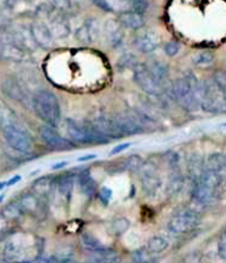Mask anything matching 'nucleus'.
Segmentation results:
<instances>
[{"mask_svg":"<svg viewBox=\"0 0 226 263\" xmlns=\"http://www.w3.org/2000/svg\"><path fill=\"white\" fill-rule=\"evenodd\" d=\"M33 109L37 116L45 123V125L58 126L61 124L62 114L56 96L48 90H37L32 98Z\"/></svg>","mask_w":226,"mask_h":263,"instance_id":"nucleus-1","label":"nucleus"},{"mask_svg":"<svg viewBox=\"0 0 226 263\" xmlns=\"http://www.w3.org/2000/svg\"><path fill=\"white\" fill-rule=\"evenodd\" d=\"M62 128V136L65 138L72 142L75 146H81V145H100L107 144L109 140L101 137L98 132L91 126V124H81L77 123L71 119L63 120L60 124Z\"/></svg>","mask_w":226,"mask_h":263,"instance_id":"nucleus-2","label":"nucleus"},{"mask_svg":"<svg viewBox=\"0 0 226 263\" xmlns=\"http://www.w3.org/2000/svg\"><path fill=\"white\" fill-rule=\"evenodd\" d=\"M36 251V254L41 257V245L40 238H37L32 245H29V237L21 233L9 234L6 237V242L2 248V255L7 260L12 263H18L21 260H27L28 251Z\"/></svg>","mask_w":226,"mask_h":263,"instance_id":"nucleus-3","label":"nucleus"},{"mask_svg":"<svg viewBox=\"0 0 226 263\" xmlns=\"http://www.w3.org/2000/svg\"><path fill=\"white\" fill-rule=\"evenodd\" d=\"M2 128V133H3L6 142L21 154H27L33 150V138L32 136L28 133L27 129L21 125L20 121H15V123L7 124V125L0 126Z\"/></svg>","mask_w":226,"mask_h":263,"instance_id":"nucleus-4","label":"nucleus"},{"mask_svg":"<svg viewBox=\"0 0 226 263\" xmlns=\"http://www.w3.org/2000/svg\"><path fill=\"white\" fill-rule=\"evenodd\" d=\"M200 218H201L200 213L196 210L190 208V206H183L171 216L167 222V229L170 233L175 234V236H182V234L194 230L199 225Z\"/></svg>","mask_w":226,"mask_h":263,"instance_id":"nucleus-5","label":"nucleus"},{"mask_svg":"<svg viewBox=\"0 0 226 263\" xmlns=\"http://www.w3.org/2000/svg\"><path fill=\"white\" fill-rule=\"evenodd\" d=\"M17 203L24 215H29L36 220H44L48 216V201H45L32 191L20 195Z\"/></svg>","mask_w":226,"mask_h":263,"instance_id":"nucleus-6","label":"nucleus"},{"mask_svg":"<svg viewBox=\"0 0 226 263\" xmlns=\"http://www.w3.org/2000/svg\"><path fill=\"white\" fill-rule=\"evenodd\" d=\"M133 74L134 82H136L141 90H142L143 92L147 93V95L159 98V96H162L164 93L163 87L155 81V78L150 74V71L147 70L145 63H138V65L133 69Z\"/></svg>","mask_w":226,"mask_h":263,"instance_id":"nucleus-7","label":"nucleus"},{"mask_svg":"<svg viewBox=\"0 0 226 263\" xmlns=\"http://www.w3.org/2000/svg\"><path fill=\"white\" fill-rule=\"evenodd\" d=\"M138 174L143 192L147 196H155L162 185V179L158 174L157 166L153 162H143Z\"/></svg>","mask_w":226,"mask_h":263,"instance_id":"nucleus-8","label":"nucleus"},{"mask_svg":"<svg viewBox=\"0 0 226 263\" xmlns=\"http://www.w3.org/2000/svg\"><path fill=\"white\" fill-rule=\"evenodd\" d=\"M39 133L42 142L51 150H60V152H63V150H70L77 147L72 142H70L67 138L63 137L54 126L42 125L41 128L39 129Z\"/></svg>","mask_w":226,"mask_h":263,"instance_id":"nucleus-9","label":"nucleus"},{"mask_svg":"<svg viewBox=\"0 0 226 263\" xmlns=\"http://www.w3.org/2000/svg\"><path fill=\"white\" fill-rule=\"evenodd\" d=\"M91 126L98 132L101 137L107 138V140H117V138L125 137L120 126L117 125L115 117H107V116H99L92 119L91 121Z\"/></svg>","mask_w":226,"mask_h":263,"instance_id":"nucleus-10","label":"nucleus"},{"mask_svg":"<svg viewBox=\"0 0 226 263\" xmlns=\"http://www.w3.org/2000/svg\"><path fill=\"white\" fill-rule=\"evenodd\" d=\"M103 34L105 37L108 45L113 49H117L125 41V32L124 27L120 24L117 18H108L103 25Z\"/></svg>","mask_w":226,"mask_h":263,"instance_id":"nucleus-11","label":"nucleus"},{"mask_svg":"<svg viewBox=\"0 0 226 263\" xmlns=\"http://www.w3.org/2000/svg\"><path fill=\"white\" fill-rule=\"evenodd\" d=\"M30 32H32V36L36 45L39 48L45 49V50H49L54 46V37L51 34L50 29L48 28V25L45 24L44 21L37 20L33 21L30 24Z\"/></svg>","mask_w":226,"mask_h":263,"instance_id":"nucleus-12","label":"nucleus"},{"mask_svg":"<svg viewBox=\"0 0 226 263\" xmlns=\"http://www.w3.org/2000/svg\"><path fill=\"white\" fill-rule=\"evenodd\" d=\"M159 44H161V37L158 36V33L154 30H145L142 33H138L133 40V45L142 54H150L155 51Z\"/></svg>","mask_w":226,"mask_h":263,"instance_id":"nucleus-13","label":"nucleus"},{"mask_svg":"<svg viewBox=\"0 0 226 263\" xmlns=\"http://www.w3.org/2000/svg\"><path fill=\"white\" fill-rule=\"evenodd\" d=\"M218 190L212 189L209 185L204 184L200 180L192 182V190H191V199L197 205H208L213 201V199L217 195Z\"/></svg>","mask_w":226,"mask_h":263,"instance_id":"nucleus-14","label":"nucleus"},{"mask_svg":"<svg viewBox=\"0 0 226 263\" xmlns=\"http://www.w3.org/2000/svg\"><path fill=\"white\" fill-rule=\"evenodd\" d=\"M30 189H32L33 194H36L45 201H48L56 189V178L51 177V175H45V177L34 180Z\"/></svg>","mask_w":226,"mask_h":263,"instance_id":"nucleus-15","label":"nucleus"},{"mask_svg":"<svg viewBox=\"0 0 226 263\" xmlns=\"http://www.w3.org/2000/svg\"><path fill=\"white\" fill-rule=\"evenodd\" d=\"M0 58L11 62H24L28 60V51L13 41L0 42Z\"/></svg>","mask_w":226,"mask_h":263,"instance_id":"nucleus-16","label":"nucleus"},{"mask_svg":"<svg viewBox=\"0 0 226 263\" xmlns=\"http://www.w3.org/2000/svg\"><path fill=\"white\" fill-rule=\"evenodd\" d=\"M2 92L7 96V98L16 100V102H24L27 99V92H25L24 87L20 82L13 77H7L2 82Z\"/></svg>","mask_w":226,"mask_h":263,"instance_id":"nucleus-17","label":"nucleus"},{"mask_svg":"<svg viewBox=\"0 0 226 263\" xmlns=\"http://www.w3.org/2000/svg\"><path fill=\"white\" fill-rule=\"evenodd\" d=\"M75 180H77V175L74 173H65L56 178V190L61 196L65 199L66 203L71 201Z\"/></svg>","mask_w":226,"mask_h":263,"instance_id":"nucleus-18","label":"nucleus"},{"mask_svg":"<svg viewBox=\"0 0 226 263\" xmlns=\"http://www.w3.org/2000/svg\"><path fill=\"white\" fill-rule=\"evenodd\" d=\"M204 168L212 173L218 174L222 179L226 178V154L223 153H213L204 161Z\"/></svg>","mask_w":226,"mask_h":263,"instance_id":"nucleus-19","label":"nucleus"},{"mask_svg":"<svg viewBox=\"0 0 226 263\" xmlns=\"http://www.w3.org/2000/svg\"><path fill=\"white\" fill-rule=\"evenodd\" d=\"M147 70L150 71V74L155 78V81L163 87L164 90V83L168 81L170 77V67L167 63H164L161 60H153L149 63H145Z\"/></svg>","mask_w":226,"mask_h":263,"instance_id":"nucleus-20","label":"nucleus"},{"mask_svg":"<svg viewBox=\"0 0 226 263\" xmlns=\"http://www.w3.org/2000/svg\"><path fill=\"white\" fill-rule=\"evenodd\" d=\"M117 20L120 21V24L122 27L130 30H140L141 28L145 27V17H143V15H140V13L134 12V11H130V9L120 13Z\"/></svg>","mask_w":226,"mask_h":263,"instance_id":"nucleus-21","label":"nucleus"},{"mask_svg":"<svg viewBox=\"0 0 226 263\" xmlns=\"http://www.w3.org/2000/svg\"><path fill=\"white\" fill-rule=\"evenodd\" d=\"M77 180L79 183L81 191L87 199H91L98 192V185H96L95 179L92 178L88 170H81L77 175Z\"/></svg>","mask_w":226,"mask_h":263,"instance_id":"nucleus-22","label":"nucleus"},{"mask_svg":"<svg viewBox=\"0 0 226 263\" xmlns=\"http://www.w3.org/2000/svg\"><path fill=\"white\" fill-rule=\"evenodd\" d=\"M184 175L180 170H171L166 184V194L168 197H174L182 192L184 187Z\"/></svg>","mask_w":226,"mask_h":263,"instance_id":"nucleus-23","label":"nucleus"},{"mask_svg":"<svg viewBox=\"0 0 226 263\" xmlns=\"http://www.w3.org/2000/svg\"><path fill=\"white\" fill-rule=\"evenodd\" d=\"M87 263H120V255L113 249L103 248L92 253Z\"/></svg>","mask_w":226,"mask_h":263,"instance_id":"nucleus-24","label":"nucleus"},{"mask_svg":"<svg viewBox=\"0 0 226 263\" xmlns=\"http://www.w3.org/2000/svg\"><path fill=\"white\" fill-rule=\"evenodd\" d=\"M188 174H190V178L192 182L199 179V177L201 175V173L204 171V161L200 156L195 154L190 158L188 161Z\"/></svg>","mask_w":226,"mask_h":263,"instance_id":"nucleus-25","label":"nucleus"},{"mask_svg":"<svg viewBox=\"0 0 226 263\" xmlns=\"http://www.w3.org/2000/svg\"><path fill=\"white\" fill-rule=\"evenodd\" d=\"M131 262L133 263H157L158 255L153 254L147 248H140L131 253Z\"/></svg>","mask_w":226,"mask_h":263,"instance_id":"nucleus-26","label":"nucleus"},{"mask_svg":"<svg viewBox=\"0 0 226 263\" xmlns=\"http://www.w3.org/2000/svg\"><path fill=\"white\" fill-rule=\"evenodd\" d=\"M168 241H167L163 236H153L152 238L147 241L146 248H147L149 251H152L153 254L158 255L161 254V253H163V251H166L167 249H168Z\"/></svg>","mask_w":226,"mask_h":263,"instance_id":"nucleus-27","label":"nucleus"},{"mask_svg":"<svg viewBox=\"0 0 226 263\" xmlns=\"http://www.w3.org/2000/svg\"><path fill=\"white\" fill-rule=\"evenodd\" d=\"M0 215L3 216L4 218H7L8 221H17L18 218L24 215V213H23V211H21L17 201H11V203L7 204L3 210H2Z\"/></svg>","mask_w":226,"mask_h":263,"instance_id":"nucleus-28","label":"nucleus"},{"mask_svg":"<svg viewBox=\"0 0 226 263\" xmlns=\"http://www.w3.org/2000/svg\"><path fill=\"white\" fill-rule=\"evenodd\" d=\"M81 242H82V246H83L86 250L91 251V253H95V251L100 250V249L105 248L103 243L99 241L98 238H96L93 234L91 233H83L81 237Z\"/></svg>","mask_w":226,"mask_h":263,"instance_id":"nucleus-29","label":"nucleus"},{"mask_svg":"<svg viewBox=\"0 0 226 263\" xmlns=\"http://www.w3.org/2000/svg\"><path fill=\"white\" fill-rule=\"evenodd\" d=\"M143 162L145 161L142 159V157H140L138 154H131V156H129L128 158H125L121 162V168L122 171L128 170L131 171V173H138L140 168L142 167Z\"/></svg>","mask_w":226,"mask_h":263,"instance_id":"nucleus-30","label":"nucleus"},{"mask_svg":"<svg viewBox=\"0 0 226 263\" xmlns=\"http://www.w3.org/2000/svg\"><path fill=\"white\" fill-rule=\"evenodd\" d=\"M138 63L140 62H138L137 57H136V54L125 53V54H122L121 57L119 58L116 66L120 71H125V70H129V69L133 70L134 67L138 65Z\"/></svg>","mask_w":226,"mask_h":263,"instance_id":"nucleus-31","label":"nucleus"},{"mask_svg":"<svg viewBox=\"0 0 226 263\" xmlns=\"http://www.w3.org/2000/svg\"><path fill=\"white\" fill-rule=\"evenodd\" d=\"M214 61V53L211 50H201V51H197L192 55V63L195 66H208L211 63H213Z\"/></svg>","mask_w":226,"mask_h":263,"instance_id":"nucleus-32","label":"nucleus"},{"mask_svg":"<svg viewBox=\"0 0 226 263\" xmlns=\"http://www.w3.org/2000/svg\"><path fill=\"white\" fill-rule=\"evenodd\" d=\"M84 24H86L87 29H88L89 37H91V41L96 42L99 39H100L101 34V24L100 21L98 20L96 17H89L84 21Z\"/></svg>","mask_w":226,"mask_h":263,"instance_id":"nucleus-33","label":"nucleus"},{"mask_svg":"<svg viewBox=\"0 0 226 263\" xmlns=\"http://www.w3.org/2000/svg\"><path fill=\"white\" fill-rule=\"evenodd\" d=\"M129 227H130V222L125 217H117L112 221V230L116 236H122L124 233H126Z\"/></svg>","mask_w":226,"mask_h":263,"instance_id":"nucleus-34","label":"nucleus"},{"mask_svg":"<svg viewBox=\"0 0 226 263\" xmlns=\"http://www.w3.org/2000/svg\"><path fill=\"white\" fill-rule=\"evenodd\" d=\"M163 158L167 166L170 167V170H178L179 163H180V157H179V154L175 150H168V152L164 153Z\"/></svg>","mask_w":226,"mask_h":263,"instance_id":"nucleus-35","label":"nucleus"},{"mask_svg":"<svg viewBox=\"0 0 226 263\" xmlns=\"http://www.w3.org/2000/svg\"><path fill=\"white\" fill-rule=\"evenodd\" d=\"M91 2L105 12H113L116 11L121 0H91Z\"/></svg>","mask_w":226,"mask_h":263,"instance_id":"nucleus-36","label":"nucleus"},{"mask_svg":"<svg viewBox=\"0 0 226 263\" xmlns=\"http://www.w3.org/2000/svg\"><path fill=\"white\" fill-rule=\"evenodd\" d=\"M212 79H213L214 84H216L218 90H220V92L226 96V71L225 70H217V71H214L213 78Z\"/></svg>","mask_w":226,"mask_h":263,"instance_id":"nucleus-37","label":"nucleus"},{"mask_svg":"<svg viewBox=\"0 0 226 263\" xmlns=\"http://www.w3.org/2000/svg\"><path fill=\"white\" fill-rule=\"evenodd\" d=\"M75 39L78 40V42H81L83 45H89V44H92L91 41V37H89L88 29H87L86 24H82L81 27L78 28L77 32H75Z\"/></svg>","mask_w":226,"mask_h":263,"instance_id":"nucleus-38","label":"nucleus"},{"mask_svg":"<svg viewBox=\"0 0 226 263\" xmlns=\"http://www.w3.org/2000/svg\"><path fill=\"white\" fill-rule=\"evenodd\" d=\"M129 6H130V11L143 15L149 9V0H131Z\"/></svg>","mask_w":226,"mask_h":263,"instance_id":"nucleus-39","label":"nucleus"},{"mask_svg":"<svg viewBox=\"0 0 226 263\" xmlns=\"http://www.w3.org/2000/svg\"><path fill=\"white\" fill-rule=\"evenodd\" d=\"M49 6L62 13H66L71 9V4L69 0H49Z\"/></svg>","mask_w":226,"mask_h":263,"instance_id":"nucleus-40","label":"nucleus"},{"mask_svg":"<svg viewBox=\"0 0 226 263\" xmlns=\"http://www.w3.org/2000/svg\"><path fill=\"white\" fill-rule=\"evenodd\" d=\"M180 50V44L178 41H168L164 45V53L168 55V57H175L176 54Z\"/></svg>","mask_w":226,"mask_h":263,"instance_id":"nucleus-41","label":"nucleus"},{"mask_svg":"<svg viewBox=\"0 0 226 263\" xmlns=\"http://www.w3.org/2000/svg\"><path fill=\"white\" fill-rule=\"evenodd\" d=\"M112 190L108 189V187H103V189L99 190L98 192V197H99V200L101 201V204H104V205H107L108 203L110 201V199H112Z\"/></svg>","mask_w":226,"mask_h":263,"instance_id":"nucleus-42","label":"nucleus"},{"mask_svg":"<svg viewBox=\"0 0 226 263\" xmlns=\"http://www.w3.org/2000/svg\"><path fill=\"white\" fill-rule=\"evenodd\" d=\"M218 255L221 257V259L226 262V232L221 234L220 239H218Z\"/></svg>","mask_w":226,"mask_h":263,"instance_id":"nucleus-43","label":"nucleus"},{"mask_svg":"<svg viewBox=\"0 0 226 263\" xmlns=\"http://www.w3.org/2000/svg\"><path fill=\"white\" fill-rule=\"evenodd\" d=\"M131 146L130 142H125V144H120L117 145V146H115L112 149V152L109 153V156H116V154H120V153L125 152L126 149H129V147Z\"/></svg>","mask_w":226,"mask_h":263,"instance_id":"nucleus-44","label":"nucleus"},{"mask_svg":"<svg viewBox=\"0 0 226 263\" xmlns=\"http://www.w3.org/2000/svg\"><path fill=\"white\" fill-rule=\"evenodd\" d=\"M216 115H226V96H222L220 102H218Z\"/></svg>","mask_w":226,"mask_h":263,"instance_id":"nucleus-45","label":"nucleus"},{"mask_svg":"<svg viewBox=\"0 0 226 263\" xmlns=\"http://www.w3.org/2000/svg\"><path fill=\"white\" fill-rule=\"evenodd\" d=\"M70 4H71V8H81L87 4L88 0H69Z\"/></svg>","mask_w":226,"mask_h":263,"instance_id":"nucleus-46","label":"nucleus"},{"mask_svg":"<svg viewBox=\"0 0 226 263\" xmlns=\"http://www.w3.org/2000/svg\"><path fill=\"white\" fill-rule=\"evenodd\" d=\"M98 158L96 154H87V156H82L78 158V162H88V161H93V159Z\"/></svg>","mask_w":226,"mask_h":263,"instance_id":"nucleus-47","label":"nucleus"},{"mask_svg":"<svg viewBox=\"0 0 226 263\" xmlns=\"http://www.w3.org/2000/svg\"><path fill=\"white\" fill-rule=\"evenodd\" d=\"M185 263H201V260H200V257H197V254H190L185 259Z\"/></svg>","mask_w":226,"mask_h":263,"instance_id":"nucleus-48","label":"nucleus"},{"mask_svg":"<svg viewBox=\"0 0 226 263\" xmlns=\"http://www.w3.org/2000/svg\"><path fill=\"white\" fill-rule=\"evenodd\" d=\"M20 180H21V177H20V175H16V177L11 178V179H9L8 182H6V185H7V187H11V185L16 184V183L20 182Z\"/></svg>","mask_w":226,"mask_h":263,"instance_id":"nucleus-49","label":"nucleus"},{"mask_svg":"<svg viewBox=\"0 0 226 263\" xmlns=\"http://www.w3.org/2000/svg\"><path fill=\"white\" fill-rule=\"evenodd\" d=\"M67 162H60V163H56V164H54L53 166V168L54 170H60V168H63V167H66V166H67Z\"/></svg>","mask_w":226,"mask_h":263,"instance_id":"nucleus-50","label":"nucleus"},{"mask_svg":"<svg viewBox=\"0 0 226 263\" xmlns=\"http://www.w3.org/2000/svg\"><path fill=\"white\" fill-rule=\"evenodd\" d=\"M61 263H79L74 258H67V259H61Z\"/></svg>","mask_w":226,"mask_h":263,"instance_id":"nucleus-51","label":"nucleus"},{"mask_svg":"<svg viewBox=\"0 0 226 263\" xmlns=\"http://www.w3.org/2000/svg\"><path fill=\"white\" fill-rule=\"evenodd\" d=\"M0 263H12V262H9V260H7L6 258L0 257Z\"/></svg>","mask_w":226,"mask_h":263,"instance_id":"nucleus-52","label":"nucleus"},{"mask_svg":"<svg viewBox=\"0 0 226 263\" xmlns=\"http://www.w3.org/2000/svg\"><path fill=\"white\" fill-rule=\"evenodd\" d=\"M18 263H37L36 260H21V262Z\"/></svg>","mask_w":226,"mask_h":263,"instance_id":"nucleus-53","label":"nucleus"},{"mask_svg":"<svg viewBox=\"0 0 226 263\" xmlns=\"http://www.w3.org/2000/svg\"><path fill=\"white\" fill-rule=\"evenodd\" d=\"M4 187H7L6 183H4V182H0V191H2V190H3Z\"/></svg>","mask_w":226,"mask_h":263,"instance_id":"nucleus-54","label":"nucleus"},{"mask_svg":"<svg viewBox=\"0 0 226 263\" xmlns=\"http://www.w3.org/2000/svg\"><path fill=\"white\" fill-rule=\"evenodd\" d=\"M3 199H4V196H3V195H2V196H0V203L3 201Z\"/></svg>","mask_w":226,"mask_h":263,"instance_id":"nucleus-55","label":"nucleus"},{"mask_svg":"<svg viewBox=\"0 0 226 263\" xmlns=\"http://www.w3.org/2000/svg\"><path fill=\"white\" fill-rule=\"evenodd\" d=\"M223 126H225V128H226V124H223Z\"/></svg>","mask_w":226,"mask_h":263,"instance_id":"nucleus-56","label":"nucleus"}]
</instances>
